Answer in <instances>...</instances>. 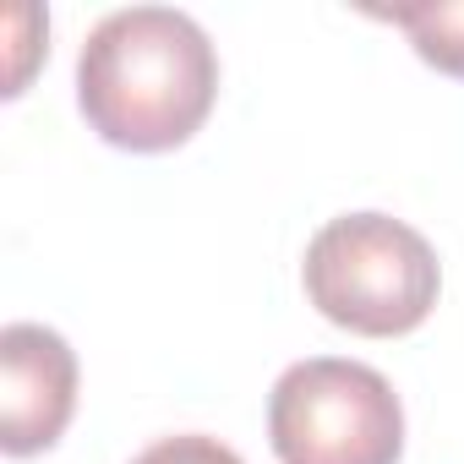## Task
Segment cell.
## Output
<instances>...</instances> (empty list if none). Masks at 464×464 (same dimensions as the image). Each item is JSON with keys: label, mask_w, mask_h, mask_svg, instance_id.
<instances>
[{"label": "cell", "mask_w": 464, "mask_h": 464, "mask_svg": "<svg viewBox=\"0 0 464 464\" xmlns=\"http://www.w3.org/2000/svg\"><path fill=\"white\" fill-rule=\"evenodd\" d=\"M218 99V50L175 6L110 12L77 55L82 121L126 153H169L202 131Z\"/></svg>", "instance_id": "obj_1"}, {"label": "cell", "mask_w": 464, "mask_h": 464, "mask_svg": "<svg viewBox=\"0 0 464 464\" xmlns=\"http://www.w3.org/2000/svg\"><path fill=\"white\" fill-rule=\"evenodd\" d=\"M301 285L334 328L361 339H399L431 317L442 268L415 224L393 213H339L312 236Z\"/></svg>", "instance_id": "obj_2"}, {"label": "cell", "mask_w": 464, "mask_h": 464, "mask_svg": "<svg viewBox=\"0 0 464 464\" xmlns=\"http://www.w3.org/2000/svg\"><path fill=\"white\" fill-rule=\"evenodd\" d=\"M268 442L279 464H399L404 404L377 366L312 355L279 372L268 393Z\"/></svg>", "instance_id": "obj_3"}, {"label": "cell", "mask_w": 464, "mask_h": 464, "mask_svg": "<svg viewBox=\"0 0 464 464\" xmlns=\"http://www.w3.org/2000/svg\"><path fill=\"white\" fill-rule=\"evenodd\" d=\"M77 415V350L44 323L0 328V448L50 453Z\"/></svg>", "instance_id": "obj_4"}, {"label": "cell", "mask_w": 464, "mask_h": 464, "mask_svg": "<svg viewBox=\"0 0 464 464\" xmlns=\"http://www.w3.org/2000/svg\"><path fill=\"white\" fill-rule=\"evenodd\" d=\"M372 17L410 34L415 55L442 77H464V0H420V6H388Z\"/></svg>", "instance_id": "obj_5"}, {"label": "cell", "mask_w": 464, "mask_h": 464, "mask_svg": "<svg viewBox=\"0 0 464 464\" xmlns=\"http://www.w3.org/2000/svg\"><path fill=\"white\" fill-rule=\"evenodd\" d=\"M131 464H246V459L208 431H175V437H159L153 448H142Z\"/></svg>", "instance_id": "obj_6"}]
</instances>
